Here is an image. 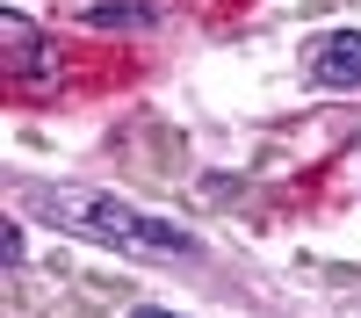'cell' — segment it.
<instances>
[{
	"instance_id": "5b68a950",
	"label": "cell",
	"mask_w": 361,
	"mask_h": 318,
	"mask_svg": "<svg viewBox=\"0 0 361 318\" xmlns=\"http://www.w3.org/2000/svg\"><path fill=\"white\" fill-rule=\"evenodd\" d=\"M22 253H29V246H22V224L8 217V224H0V260H8V275L22 268Z\"/></svg>"
},
{
	"instance_id": "3957f363",
	"label": "cell",
	"mask_w": 361,
	"mask_h": 318,
	"mask_svg": "<svg viewBox=\"0 0 361 318\" xmlns=\"http://www.w3.org/2000/svg\"><path fill=\"white\" fill-rule=\"evenodd\" d=\"M304 66L318 87H333V94H354L361 87V29H333V37H318L304 51Z\"/></svg>"
},
{
	"instance_id": "277c9868",
	"label": "cell",
	"mask_w": 361,
	"mask_h": 318,
	"mask_svg": "<svg viewBox=\"0 0 361 318\" xmlns=\"http://www.w3.org/2000/svg\"><path fill=\"white\" fill-rule=\"evenodd\" d=\"M87 29H159V8H145V0H102V8H87Z\"/></svg>"
},
{
	"instance_id": "6da1fadb",
	"label": "cell",
	"mask_w": 361,
	"mask_h": 318,
	"mask_svg": "<svg viewBox=\"0 0 361 318\" xmlns=\"http://www.w3.org/2000/svg\"><path fill=\"white\" fill-rule=\"evenodd\" d=\"M29 210L80 231L94 246H116V253H145V260H195V239L180 224L137 210V202H116L102 188H29Z\"/></svg>"
},
{
	"instance_id": "7a4b0ae2",
	"label": "cell",
	"mask_w": 361,
	"mask_h": 318,
	"mask_svg": "<svg viewBox=\"0 0 361 318\" xmlns=\"http://www.w3.org/2000/svg\"><path fill=\"white\" fill-rule=\"evenodd\" d=\"M0 66H8V80L15 87H29V94H51L58 87V44L44 37L29 15H0Z\"/></svg>"
},
{
	"instance_id": "8992f818",
	"label": "cell",
	"mask_w": 361,
	"mask_h": 318,
	"mask_svg": "<svg viewBox=\"0 0 361 318\" xmlns=\"http://www.w3.org/2000/svg\"><path fill=\"white\" fill-rule=\"evenodd\" d=\"M130 318H173V311H159V304H137V311H130Z\"/></svg>"
}]
</instances>
